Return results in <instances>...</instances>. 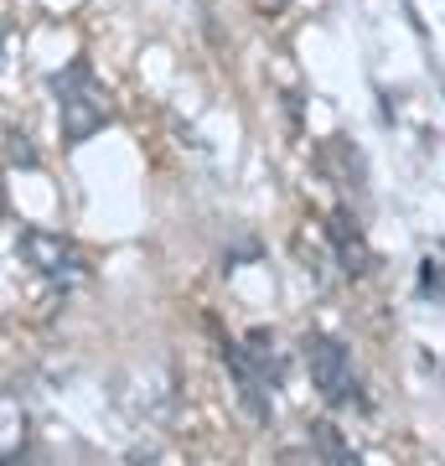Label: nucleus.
<instances>
[{
    "label": "nucleus",
    "mask_w": 445,
    "mask_h": 466,
    "mask_svg": "<svg viewBox=\"0 0 445 466\" xmlns=\"http://www.w3.org/2000/svg\"><path fill=\"white\" fill-rule=\"evenodd\" d=\"M52 94H57V125H63V146H88L94 135L109 125V94L94 78L88 57H73L63 73H52Z\"/></svg>",
    "instance_id": "f257e3e1"
},
{
    "label": "nucleus",
    "mask_w": 445,
    "mask_h": 466,
    "mask_svg": "<svg viewBox=\"0 0 445 466\" xmlns=\"http://www.w3.org/2000/svg\"><path fill=\"white\" fill-rule=\"evenodd\" d=\"M300 352H306V368H311L316 394H321V400H327L331 410H337V404H352V400H358V373H352V352H347L331 332H306Z\"/></svg>",
    "instance_id": "f03ea898"
},
{
    "label": "nucleus",
    "mask_w": 445,
    "mask_h": 466,
    "mask_svg": "<svg viewBox=\"0 0 445 466\" xmlns=\"http://www.w3.org/2000/svg\"><path fill=\"white\" fill-rule=\"evenodd\" d=\"M16 254L36 269V275H42V280H52V285H78V280H88V259H83V249L73 244V238H63V233L21 228V233H16Z\"/></svg>",
    "instance_id": "7ed1b4c3"
},
{
    "label": "nucleus",
    "mask_w": 445,
    "mask_h": 466,
    "mask_svg": "<svg viewBox=\"0 0 445 466\" xmlns=\"http://www.w3.org/2000/svg\"><path fill=\"white\" fill-rule=\"evenodd\" d=\"M223 363L233 368V383H238V404H244L248 415L259 420V425H269V415H275V389H269V379H264L259 368H254V358H248V348H238V342H223Z\"/></svg>",
    "instance_id": "20e7f679"
},
{
    "label": "nucleus",
    "mask_w": 445,
    "mask_h": 466,
    "mask_svg": "<svg viewBox=\"0 0 445 466\" xmlns=\"http://www.w3.org/2000/svg\"><path fill=\"white\" fill-rule=\"evenodd\" d=\"M327 238H331V249H337V265H342L347 275H352V280L373 269V249H368L363 228H358V218L347 213V208H331V218H327Z\"/></svg>",
    "instance_id": "39448f33"
},
{
    "label": "nucleus",
    "mask_w": 445,
    "mask_h": 466,
    "mask_svg": "<svg viewBox=\"0 0 445 466\" xmlns=\"http://www.w3.org/2000/svg\"><path fill=\"white\" fill-rule=\"evenodd\" d=\"M311 451L321 466H363V456L352 451V441L331 420H311Z\"/></svg>",
    "instance_id": "423d86ee"
},
{
    "label": "nucleus",
    "mask_w": 445,
    "mask_h": 466,
    "mask_svg": "<svg viewBox=\"0 0 445 466\" xmlns=\"http://www.w3.org/2000/svg\"><path fill=\"white\" fill-rule=\"evenodd\" d=\"M5 161H11V167H26V171L36 167V150L26 146V135H16V130L5 135Z\"/></svg>",
    "instance_id": "0eeeda50"
},
{
    "label": "nucleus",
    "mask_w": 445,
    "mask_h": 466,
    "mask_svg": "<svg viewBox=\"0 0 445 466\" xmlns=\"http://www.w3.org/2000/svg\"><path fill=\"white\" fill-rule=\"evenodd\" d=\"M280 466H321L316 456H306V451H296V446H285L280 451Z\"/></svg>",
    "instance_id": "6e6552de"
},
{
    "label": "nucleus",
    "mask_w": 445,
    "mask_h": 466,
    "mask_svg": "<svg viewBox=\"0 0 445 466\" xmlns=\"http://www.w3.org/2000/svg\"><path fill=\"white\" fill-rule=\"evenodd\" d=\"M254 5H259V11H264V16H269V11H280V5H285V0H254Z\"/></svg>",
    "instance_id": "1a4fd4ad"
},
{
    "label": "nucleus",
    "mask_w": 445,
    "mask_h": 466,
    "mask_svg": "<svg viewBox=\"0 0 445 466\" xmlns=\"http://www.w3.org/2000/svg\"><path fill=\"white\" fill-rule=\"evenodd\" d=\"M130 466H161V461H156V456H135Z\"/></svg>",
    "instance_id": "9d476101"
}]
</instances>
